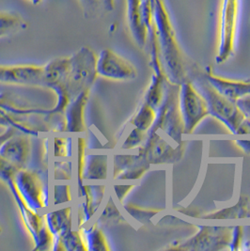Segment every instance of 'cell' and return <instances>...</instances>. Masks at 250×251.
I'll return each mask as SVG.
<instances>
[{
  "mask_svg": "<svg viewBox=\"0 0 250 251\" xmlns=\"http://www.w3.org/2000/svg\"><path fill=\"white\" fill-rule=\"evenodd\" d=\"M96 70L99 76L107 79L126 81L137 76V68L129 60L108 48L97 55Z\"/></svg>",
  "mask_w": 250,
  "mask_h": 251,
  "instance_id": "10",
  "label": "cell"
},
{
  "mask_svg": "<svg viewBox=\"0 0 250 251\" xmlns=\"http://www.w3.org/2000/svg\"><path fill=\"white\" fill-rule=\"evenodd\" d=\"M236 104L240 108V110L246 116V118L250 119V95L239 99L236 102Z\"/></svg>",
  "mask_w": 250,
  "mask_h": 251,
  "instance_id": "34",
  "label": "cell"
},
{
  "mask_svg": "<svg viewBox=\"0 0 250 251\" xmlns=\"http://www.w3.org/2000/svg\"><path fill=\"white\" fill-rule=\"evenodd\" d=\"M2 232V228H1V226H0V233Z\"/></svg>",
  "mask_w": 250,
  "mask_h": 251,
  "instance_id": "39",
  "label": "cell"
},
{
  "mask_svg": "<svg viewBox=\"0 0 250 251\" xmlns=\"http://www.w3.org/2000/svg\"><path fill=\"white\" fill-rule=\"evenodd\" d=\"M97 55L89 46H83L70 57L64 93L71 102L84 92H90L98 76Z\"/></svg>",
  "mask_w": 250,
  "mask_h": 251,
  "instance_id": "3",
  "label": "cell"
},
{
  "mask_svg": "<svg viewBox=\"0 0 250 251\" xmlns=\"http://www.w3.org/2000/svg\"><path fill=\"white\" fill-rule=\"evenodd\" d=\"M30 152L29 139L24 136H12L0 146V157L18 171L25 170Z\"/></svg>",
  "mask_w": 250,
  "mask_h": 251,
  "instance_id": "13",
  "label": "cell"
},
{
  "mask_svg": "<svg viewBox=\"0 0 250 251\" xmlns=\"http://www.w3.org/2000/svg\"><path fill=\"white\" fill-rule=\"evenodd\" d=\"M27 27L23 16L12 11H0V38L16 34Z\"/></svg>",
  "mask_w": 250,
  "mask_h": 251,
  "instance_id": "18",
  "label": "cell"
},
{
  "mask_svg": "<svg viewBox=\"0 0 250 251\" xmlns=\"http://www.w3.org/2000/svg\"><path fill=\"white\" fill-rule=\"evenodd\" d=\"M71 214V207H68L51 212L46 215V226L54 236L58 237L72 228Z\"/></svg>",
  "mask_w": 250,
  "mask_h": 251,
  "instance_id": "19",
  "label": "cell"
},
{
  "mask_svg": "<svg viewBox=\"0 0 250 251\" xmlns=\"http://www.w3.org/2000/svg\"><path fill=\"white\" fill-rule=\"evenodd\" d=\"M180 106L185 135L193 134L198 125L210 115L203 96L196 89L191 81H186L181 85Z\"/></svg>",
  "mask_w": 250,
  "mask_h": 251,
  "instance_id": "7",
  "label": "cell"
},
{
  "mask_svg": "<svg viewBox=\"0 0 250 251\" xmlns=\"http://www.w3.org/2000/svg\"><path fill=\"white\" fill-rule=\"evenodd\" d=\"M152 17L168 79L178 85L190 81V63L179 45L165 0H152Z\"/></svg>",
  "mask_w": 250,
  "mask_h": 251,
  "instance_id": "1",
  "label": "cell"
},
{
  "mask_svg": "<svg viewBox=\"0 0 250 251\" xmlns=\"http://www.w3.org/2000/svg\"><path fill=\"white\" fill-rule=\"evenodd\" d=\"M125 211L138 222L142 224H147L150 219L155 217L162 210L160 209H147L142 208L134 204H126L125 205Z\"/></svg>",
  "mask_w": 250,
  "mask_h": 251,
  "instance_id": "25",
  "label": "cell"
},
{
  "mask_svg": "<svg viewBox=\"0 0 250 251\" xmlns=\"http://www.w3.org/2000/svg\"><path fill=\"white\" fill-rule=\"evenodd\" d=\"M84 149H85V144H84V139L82 137H79L78 139V177H79V182L81 183L82 175H83V171H84V164L85 161L83 158V153H84Z\"/></svg>",
  "mask_w": 250,
  "mask_h": 251,
  "instance_id": "32",
  "label": "cell"
},
{
  "mask_svg": "<svg viewBox=\"0 0 250 251\" xmlns=\"http://www.w3.org/2000/svg\"><path fill=\"white\" fill-rule=\"evenodd\" d=\"M236 144H237L239 147L242 149L246 153L250 154V140L240 139V140H236Z\"/></svg>",
  "mask_w": 250,
  "mask_h": 251,
  "instance_id": "36",
  "label": "cell"
},
{
  "mask_svg": "<svg viewBox=\"0 0 250 251\" xmlns=\"http://www.w3.org/2000/svg\"><path fill=\"white\" fill-rule=\"evenodd\" d=\"M250 119L246 118L243 124L240 126L236 135H250Z\"/></svg>",
  "mask_w": 250,
  "mask_h": 251,
  "instance_id": "35",
  "label": "cell"
},
{
  "mask_svg": "<svg viewBox=\"0 0 250 251\" xmlns=\"http://www.w3.org/2000/svg\"><path fill=\"white\" fill-rule=\"evenodd\" d=\"M43 66L0 65V84L43 87Z\"/></svg>",
  "mask_w": 250,
  "mask_h": 251,
  "instance_id": "12",
  "label": "cell"
},
{
  "mask_svg": "<svg viewBox=\"0 0 250 251\" xmlns=\"http://www.w3.org/2000/svg\"><path fill=\"white\" fill-rule=\"evenodd\" d=\"M233 227L200 226L193 237L186 240L174 250L190 251H221L229 246Z\"/></svg>",
  "mask_w": 250,
  "mask_h": 251,
  "instance_id": "6",
  "label": "cell"
},
{
  "mask_svg": "<svg viewBox=\"0 0 250 251\" xmlns=\"http://www.w3.org/2000/svg\"><path fill=\"white\" fill-rule=\"evenodd\" d=\"M250 217V201L247 196H241L238 202L234 205L208 214L202 217L204 219H238Z\"/></svg>",
  "mask_w": 250,
  "mask_h": 251,
  "instance_id": "17",
  "label": "cell"
},
{
  "mask_svg": "<svg viewBox=\"0 0 250 251\" xmlns=\"http://www.w3.org/2000/svg\"><path fill=\"white\" fill-rule=\"evenodd\" d=\"M14 182L18 193L28 208L36 213L45 208L43 185L36 174L20 170L14 177Z\"/></svg>",
  "mask_w": 250,
  "mask_h": 251,
  "instance_id": "11",
  "label": "cell"
},
{
  "mask_svg": "<svg viewBox=\"0 0 250 251\" xmlns=\"http://www.w3.org/2000/svg\"><path fill=\"white\" fill-rule=\"evenodd\" d=\"M135 187V185L130 184V185H114V190L116 196L118 198V200L122 202L125 198V196L128 194L133 188Z\"/></svg>",
  "mask_w": 250,
  "mask_h": 251,
  "instance_id": "33",
  "label": "cell"
},
{
  "mask_svg": "<svg viewBox=\"0 0 250 251\" xmlns=\"http://www.w3.org/2000/svg\"><path fill=\"white\" fill-rule=\"evenodd\" d=\"M145 137H146V132L135 127L131 131V133L128 135V137H126V139L122 146V149L123 150H132V149L137 148L142 143V141L145 139Z\"/></svg>",
  "mask_w": 250,
  "mask_h": 251,
  "instance_id": "27",
  "label": "cell"
},
{
  "mask_svg": "<svg viewBox=\"0 0 250 251\" xmlns=\"http://www.w3.org/2000/svg\"><path fill=\"white\" fill-rule=\"evenodd\" d=\"M70 190L67 185H57L55 189V204L70 201Z\"/></svg>",
  "mask_w": 250,
  "mask_h": 251,
  "instance_id": "30",
  "label": "cell"
},
{
  "mask_svg": "<svg viewBox=\"0 0 250 251\" xmlns=\"http://www.w3.org/2000/svg\"><path fill=\"white\" fill-rule=\"evenodd\" d=\"M243 236H244V227L242 226L233 227L231 242L229 244L231 251H239L241 249Z\"/></svg>",
  "mask_w": 250,
  "mask_h": 251,
  "instance_id": "29",
  "label": "cell"
},
{
  "mask_svg": "<svg viewBox=\"0 0 250 251\" xmlns=\"http://www.w3.org/2000/svg\"><path fill=\"white\" fill-rule=\"evenodd\" d=\"M185 150V142L178 144L173 148L157 132L149 133V137L143 147L139 148V152L150 165L174 164L182 159Z\"/></svg>",
  "mask_w": 250,
  "mask_h": 251,
  "instance_id": "9",
  "label": "cell"
},
{
  "mask_svg": "<svg viewBox=\"0 0 250 251\" xmlns=\"http://www.w3.org/2000/svg\"><path fill=\"white\" fill-rule=\"evenodd\" d=\"M180 90L181 85L166 80L164 96L156 109V119L149 130V133L161 130L177 144L182 143V135H184V124L180 106Z\"/></svg>",
  "mask_w": 250,
  "mask_h": 251,
  "instance_id": "2",
  "label": "cell"
},
{
  "mask_svg": "<svg viewBox=\"0 0 250 251\" xmlns=\"http://www.w3.org/2000/svg\"><path fill=\"white\" fill-rule=\"evenodd\" d=\"M84 239L86 242L88 251H108L110 248L102 229L93 225L91 228L84 230Z\"/></svg>",
  "mask_w": 250,
  "mask_h": 251,
  "instance_id": "22",
  "label": "cell"
},
{
  "mask_svg": "<svg viewBox=\"0 0 250 251\" xmlns=\"http://www.w3.org/2000/svg\"><path fill=\"white\" fill-rule=\"evenodd\" d=\"M156 119V110L149 103L144 102L136 116L133 118L131 124L138 129L147 132L150 129Z\"/></svg>",
  "mask_w": 250,
  "mask_h": 251,
  "instance_id": "24",
  "label": "cell"
},
{
  "mask_svg": "<svg viewBox=\"0 0 250 251\" xmlns=\"http://www.w3.org/2000/svg\"><path fill=\"white\" fill-rule=\"evenodd\" d=\"M168 79L167 76H157L152 75L151 82L145 95V102L155 110L158 108L164 96V86Z\"/></svg>",
  "mask_w": 250,
  "mask_h": 251,
  "instance_id": "23",
  "label": "cell"
},
{
  "mask_svg": "<svg viewBox=\"0 0 250 251\" xmlns=\"http://www.w3.org/2000/svg\"><path fill=\"white\" fill-rule=\"evenodd\" d=\"M127 23L130 32L141 48L148 44L153 25L152 0H126Z\"/></svg>",
  "mask_w": 250,
  "mask_h": 251,
  "instance_id": "8",
  "label": "cell"
},
{
  "mask_svg": "<svg viewBox=\"0 0 250 251\" xmlns=\"http://www.w3.org/2000/svg\"><path fill=\"white\" fill-rule=\"evenodd\" d=\"M196 89L203 96L210 115L220 121L233 135H236L246 119L236 103L230 102L219 94L205 78L196 80Z\"/></svg>",
  "mask_w": 250,
  "mask_h": 251,
  "instance_id": "4",
  "label": "cell"
},
{
  "mask_svg": "<svg viewBox=\"0 0 250 251\" xmlns=\"http://www.w3.org/2000/svg\"><path fill=\"white\" fill-rule=\"evenodd\" d=\"M150 166L140 153L137 155H116L114 157V179L138 180L148 172Z\"/></svg>",
  "mask_w": 250,
  "mask_h": 251,
  "instance_id": "14",
  "label": "cell"
},
{
  "mask_svg": "<svg viewBox=\"0 0 250 251\" xmlns=\"http://www.w3.org/2000/svg\"><path fill=\"white\" fill-rule=\"evenodd\" d=\"M108 165L106 155H91L83 171V179L105 180L107 178Z\"/></svg>",
  "mask_w": 250,
  "mask_h": 251,
  "instance_id": "20",
  "label": "cell"
},
{
  "mask_svg": "<svg viewBox=\"0 0 250 251\" xmlns=\"http://www.w3.org/2000/svg\"><path fill=\"white\" fill-rule=\"evenodd\" d=\"M28 1H29L31 4H33V5L36 6V5H39V4H41V3H42L44 0H28Z\"/></svg>",
  "mask_w": 250,
  "mask_h": 251,
  "instance_id": "38",
  "label": "cell"
},
{
  "mask_svg": "<svg viewBox=\"0 0 250 251\" xmlns=\"http://www.w3.org/2000/svg\"><path fill=\"white\" fill-rule=\"evenodd\" d=\"M85 17L91 18L99 12L101 7H104L103 0H79Z\"/></svg>",
  "mask_w": 250,
  "mask_h": 251,
  "instance_id": "28",
  "label": "cell"
},
{
  "mask_svg": "<svg viewBox=\"0 0 250 251\" xmlns=\"http://www.w3.org/2000/svg\"><path fill=\"white\" fill-rule=\"evenodd\" d=\"M55 251H88L84 236L78 231L68 229L60 236L57 237Z\"/></svg>",
  "mask_w": 250,
  "mask_h": 251,
  "instance_id": "21",
  "label": "cell"
},
{
  "mask_svg": "<svg viewBox=\"0 0 250 251\" xmlns=\"http://www.w3.org/2000/svg\"><path fill=\"white\" fill-rule=\"evenodd\" d=\"M203 76L216 92L230 102L236 103L239 99L250 95V82L234 81L220 77L214 75L209 69Z\"/></svg>",
  "mask_w": 250,
  "mask_h": 251,
  "instance_id": "15",
  "label": "cell"
},
{
  "mask_svg": "<svg viewBox=\"0 0 250 251\" xmlns=\"http://www.w3.org/2000/svg\"><path fill=\"white\" fill-rule=\"evenodd\" d=\"M240 0H222L219 24V45L216 62L222 64L234 55L238 29Z\"/></svg>",
  "mask_w": 250,
  "mask_h": 251,
  "instance_id": "5",
  "label": "cell"
},
{
  "mask_svg": "<svg viewBox=\"0 0 250 251\" xmlns=\"http://www.w3.org/2000/svg\"><path fill=\"white\" fill-rule=\"evenodd\" d=\"M68 147L67 140L61 137H56L55 139V153L56 156H67Z\"/></svg>",
  "mask_w": 250,
  "mask_h": 251,
  "instance_id": "31",
  "label": "cell"
},
{
  "mask_svg": "<svg viewBox=\"0 0 250 251\" xmlns=\"http://www.w3.org/2000/svg\"><path fill=\"white\" fill-rule=\"evenodd\" d=\"M104 9L107 11H113L115 8V0H103Z\"/></svg>",
  "mask_w": 250,
  "mask_h": 251,
  "instance_id": "37",
  "label": "cell"
},
{
  "mask_svg": "<svg viewBox=\"0 0 250 251\" xmlns=\"http://www.w3.org/2000/svg\"><path fill=\"white\" fill-rule=\"evenodd\" d=\"M90 92H82L76 98L72 100L65 108L66 127L65 130L70 133H81L85 130L84 111L88 102Z\"/></svg>",
  "mask_w": 250,
  "mask_h": 251,
  "instance_id": "16",
  "label": "cell"
},
{
  "mask_svg": "<svg viewBox=\"0 0 250 251\" xmlns=\"http://www.w3.org/2000/svg\"><path fill=\"white\" fill-rule=\"evenodd\" d=\"M124 221H125V218L114 203L113 200L110 199L99 217V222L103 224H118Z\"/></svg>",
  "mask_w": 250,
  "mask_h": 251,
  "instance_id": "26",
  "label": "cell"
}]
</instances>
